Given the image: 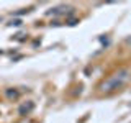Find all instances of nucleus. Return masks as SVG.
<instances>
[{"instance_id":"nucleus-2","label":"nucleus","mask_w":131,"mask_h":123,"mask_svg":"<svg viewBox=\"0 0 131 123\" xmlns=\"http://www.w3.org/2000/svg\"><path fill=\"white\" fill-rule=\"evenodd\" d=\"M33 108H35V104H33V102H26V104L20 105V108H18V113L21 115V117H25V115H28V113H30Z\"/></svg>"},{"instance_id":"nucleus-3","label":"nucleus","mask_w":131,"mask_h":123,"mask_svg":"<svg viewBox=\"0 0 131 123\" xmlns=\"http://www.w3.org/2000/svg\"><path fill=\"white\" fill-rule=\"evenodd\" d=\"M5 95H7L8 98H12V100H16V98L20 97V94L16 92L15 89H13V90H12V89H7V90H5Z\"/></svg>"},{"instance_id":"nucleus-4","label":"nucleus","mask_w":131,"mask_h":123,"mask_svg":"<svg viewBox=\"0 0 131 123\" xmlns=\"http://www.w3.org/2000/svg\"><path fill=\"white\" fill-rule=\"evenodd\" d=\"M12 25H15V26H18V25H21V22H20V20H15V22H12Z\"/></svg>"},{"instance_id":"nucleus-1","label":"nucleus","mask_w":131,"mask_h":123,"mask_svg":"<svg viewBox=\"0 0 131 123\" xmlns=\"http://www.w3.org/2000/svg\"><path fill=\"white\" fill-rule=\"evenodd\" d=\"M129 79V69L128 67H121L118 69L116 72H113L108 79H105L98 85L100 92H105V94H110V92H115V90L121 89L123 85L126 84V80Z\"/></svg>"}]
</instances>
